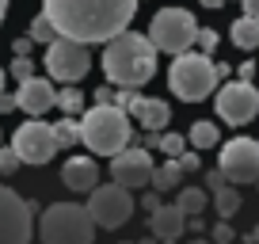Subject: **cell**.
Segmentation results:
<instances>
[{"label": "cell", "instance_id": "obj_33", "mask_svg": "<svg viewBox=\"0 0 259 244\" xmlns=\"http://www.w3.org/2000/svg\"><path fill=\"white\" fill-rule=\"evenodd\" d=\"M236 76H240V80H251V76H255V65H251V61H240V69H236Z\"/></svg>", "mask_w": 259, "mask_h": 244}, {"label": "cell", "instance_id": "obj_4", "mask_svg": "<svg viewBox=\"0 0 259 244\" xmlns=\"http://www.w3.org/2000/svg\"><path fill=\"white\" fill-rule=\"evenodd\" d=\"M42 244H96V221L80 202H50L38 221Z\"/></svg>", "mask_w": 259, "mask_h": 244}, {"label": "cell", "instance_id": "obj_15", "mask_svg": "<svg viewBox=\"0 0 259 244\" xmlns=\"http://www.w3.org/2000/svg\"><path fill=\"white\" fill-rule=\"evenodd\" d=\"M61 183L69 191H76V195H88L92 187L99 183V164L92 160V156H69L65 160V168H61Z\"/></svg>", "mask_w": 259, "mask_h": 244}, {"label": "cell", "instance_id": "obj_47", "mask_svg": "<svg viewBox=\"0 0 259 244\" xmlns=\"http://www.w3.org/2000/svg\"><path fill=\"white\" fill-rule=\"evenodd\" d=\"M255 183H259V179H255Z\"/></svg>", "mask_w": 259, "mask_h": 244}, {"label": "cell", "instance_id": "obj_46", "mask_svg": "<svg viewBox=\"0 0 259 244\" xmlns=\"http://www.w3.org/2000/svg\"><path fill=\"white\" fill-rule=\"evenodd\" d=\"M126 244H134V240H126Z\"/></svg>", "mask_w": 259, "mask_h": 244}, {"label": "cell", "instance_id": "obj_5", "mask_svg": "<svg viewBox=\"0 0 259 244\" xmlns=\"http://www.w3.org/2000/svg\"><path fill=\"white\" fill-rule=\"evenodd\" d=\"M168 88L176 92L183 103H202L206 96H213L218 88V69H213V57L202 50H183L171 61L168 73Z\"/></svg>", "mask_w": 259, "mask_h": 244}, {"label": "cell", "instance_id": "obj_16", "mask_svg": "<svg viewBox=\"0 0 259 244\" xmlns=\"http://www.w3.org/2000/svg\"><path fill=\"white\" fill-rule=\"evenodd\" d=\"M126 114L134 122H141V130H164V126L171 122V111H168L164 99H141V96H134V99H130V107H126Z\"/></svg>", "mask_w": 259, "mask_h": 244}, {"label": "cell", "instance_id": "obj_9", "mask_svg": "<svg viewBox=\"0 0 259 244\" xmlns=\"http://www.w3.org/2000/svg\"><path fill=\"white\" fill-rule=\"evenodd\" d=\"M213 92H218V99H213L218 118L229 122V126H248L259 114V88L251 80H240V76H236L225 88H213Z\"/></svg>", "mask_w": 259, "mask_h": 244}, {"label": "cell", "instance_id": "obj_14", "mask_svg": "<svg viewBox=\"0 0 259 244\" xmlns=\"http://www.w3.org/2000/svg\"><path fill=\"white\" fill-rule=\"evenodd\" d=\"M57 103V88L50 84V76H27V80H19V92H16V107L27 114H46L50 107Z\"/></svg>", "mask_w": 259, "mask_h": 244}, {"label": "cell", "instance_id": "obj_35", "mask_svg": "<svg viewBox=\"0 0 259 244\" xmlns=\"http://www.w3.org/2000/svg\"><path fill=\"white\" fill-rule=\"evenodd\" d=\"M8 111H16V96H4V92H0V114H8Z\"/></svg>", "mask_w": 259, "mask_h": 244}, {"label": "cell", "instance_id": "obj_26", "mask_svg": "<svg viewBox=\"0 0 259 244\" xmlns=\"http://www.w3.org/2000/svg\"><path fill=\"white\" fill-rule=\"evenodd\" d=\"M156 149H160V153H168L171 160H176V156H179V153H183V149H187V141L179 138V134H160V141H156Z\"/></svg>", "mask_w": 259, "mask_h": 244}, {"label": "cell", "instance_id": "obj_7", "mask_svg": "<svg viewBox=\"0 0 259 244\" xmlns=\"http://www.w3.org/2000/svg\"><path fill=\"white\" fill-rule=\"evenodd\" d=\"M42 65H46L50 80L76 84V80H84V76H88V69H92V54H88V46H84V42L57 34L54 42H46V57H42Z\"/></svg>", "mask_w": 259, "mask_h": 244}, {"label": "cell", "instance_id": "obj_12", "mask_svg": "<svg viewBox=\"0 0 259 244\" xmlns=\"http://www.w3.org/2000/svg\"><path fill=\"white\" fill-rule=\"evenodd\" d=\"M12 149L19 153L23 164H50L57 153V138H54V126L50 122H38L31 114V122H23L12 138Z\"/></svg>", "mask_w": 259, "mask_h": 244}, {"label": "cell", "instance_id": "obj_30", "mask_svg": "<svg viewBox=\"0 0 259 244\" xmlns=\"http://www.w3.org/2000/svg\"><path fill=\"white\" fill-rule=\"evenodd\" d=\"M176 160H179V168H183V176H187V172H198V168H202V156H198V153H187V149L176 156Z\"/></svg>", "mask_w": 259, "mask_h": 244}, {"label": "cell", "instance_id": "obj_44", "mask_svg": "<svg viewBox=\"0 0 259 244\" xmlns=\"http://www.w3.org/2000/svg\"><path fill=\"white\" fill-rule=\"evenodd\" d=\"M0 92H4V69H0Z\"/></svg>", "mask_w": 259, "mask_h": 244}, {"label": "cell", "instance_id": "obj_8", "mask_svg": "<svg viewBox=\"0 0 259 244\" xmlns=\"http://www.w3.org/2000/svg\"><path fill=\"white\" fill-rule=\"evenodd\" d=\"M88 214L96 221V229H122L134 214V198L122 183H103V187L88 191Z\"/></svg>", "mask_w": 259, "mask_h": 244}, {"label": "cell", "instance_id": "obj_24", "mask_svg": "<svg viewBox=\"0 0 259 244\" xmlns=\"http://www.w3.org/2000/svg\"><path fill=\"white\" fill-rule=\"evenodd\" d=\"M54 107H61L65 114H76V111H84V92L69 84V88H61V92H57V103H54Z\"/></svg>", "mask_w": 259, "mask_h": 244}, {"label": "cell", "instance_id": "obj_23", "mask_svg": "<svg viewBox=\"0 0 259 244\" xmlns=\"http://www.w3.org/2000/svg\"><path fill=\"white\" fill-rule=\"evenodd\" d=\"M176 206L187 214V218H191V214H202V210H206V191H202V187H179Z\"/></svg>", "mask_w": 259, "mask_h": 244}, {"label": "cell", "instance_id": "obj_41", "mask_svg": "<svg viewBox=\"0 0 259 244\" xmlns=\"http://www.w3.org/2000/svg\"><path fill=\"white\" fill-rule=\"evenodd\" d=\"M248 240H251V244H259V225L251 229V236H248Z\"/></svg>", "mask_w": 259, "mask_h": 244}, {"label": "cell", "instance_id": "obj_1", "mask_svg": "<svg viewBox=\"0 0 259 244\" xmlns=\"http://www.w3.org/2000/svg\"><path fill=\"white\" fill-rule=\"evenodd\" d=\"M134 12L138 0H42V16L54 23V31L84 46L107 42L126 31Z\"/></svg>", "mask_w": 259, "mask_h": 244}, {"label": "cell", "instance_id": "obj_32", "mask_svg": "<svg viewBox=\"0 0 259 244\" xmlns=\"http://www.w3.org/2000/svg\"><path fill=\"white\" fill-rule=\"evenodd\" d=\"M221 183H229L225 176H221V168H213V172H206V191H218Z\"/></svg>", "mask_w": 259, "mask_h": 244}, {"label": "cell", "instance_id": "obj_18", "mask_svg": "<svg viewBox=\"0 0 259 244\" xmlns=\"http://www.w3.org/2000/svg\"><path fill=\"white\" fill-rule=\"evenodd\" d=\"M233 46L236 50H244V54H251V50L259 46V19H251V16H240L233 27Z\"/></svg>", "mask_w": 259, "mask_h": 244}, {"label": "cell", "instance_id": "obj_28", "mask_svg": "<svg viewBox=\"0 0 259 244\" xmlns=\"http://www.w3.org/2000/svg\"><path fill=\"white\" fill-rule=\"evenodd\" d=\"M12 76L16 80H27V76H34V61L27 54H16V61H12Z\"/></svg>", "mask_w": 259, "mask_h": 244}, {"label": "cell", "instance_id": "obj_34", "mask_svg": "<svg viewBox=\"0 0 259 244\" xmlns=\"http://www.w3.org/2000/svg\"><path fill=\"white\" fill-rule=\"evenodd\" d=\"M141 206H145V210L153 214L156 206H160V191H153V195H145V198H141Z\"/></svg>", "mask_w": 259, "mask_h": 244}, {"label": "cell", "instance_id": "obj_17", "mask_svg": "<svg viewBox=\"0 0 259 244\" xmlns=\"http://www.w3.org/2000/svg\"><path fill=\"white\" fill-rule=\"evenodd\" d=\"M149 229H153L156 240H179V236L187 233V214L179 210L176 202L171 206H156V210L149 214Z\"/></svg>", "mask_w": 259, "mask_h": 244}, {"label": "cell", "instance_id": "obj_38", "mask_svg": "<svg viewBox=\"0 0 259 244\" xmlns=\"http://www.w3.org/2000/svg\"><path fill=\"white\" fill-rule=\"evenodd\" d=\"M96 103H114V92L111 88H96Z\"/></svg>", "mask_w": 259, "mask_h": 244}, {"label": "cell", "instance_id": "obj_21", "mask_svg": "<svg viewBox=\"0 0 259 244\" xmlns=\"http://www.w3.org/2000/svg\"><path fill=\"white\" fill-rule=\"evenodd\" d=\"M221 141V134H218V122H206V118H198V122H191V145L202 153V149H213Z\"/></svg>", "mask_w": 259, "mask_h": 244}, {"label": "cell", "instance_id": "obj_48", "mask_svg": "<svg viewBox=\"0 0 259 244\" xmlns=\"http://www.w3.org/2000/svg\"><path fill=\"white\" fill-rule=\"evenodd\" d=\"M248 244H251V240H248Z\"/></svg>", "mask_w": 259, "mask_h": 244}, {"label": "cell", "instance_id": "obj_40", "mask_svg": "<svg viewBox=\"0 0 259 244\" xmlns=\"http://www.w3.org/2000/svg\"><path fill=\"white\" fill-rule=\"evenodd\" d=\"M4 16H8V0H0V23H4Z\"/></svg>", "mask_w": 259, "mask_h": 244}, {"label": "cell", "instance_id": "obj_45", "mask_svg": "<svg viewBox=\"0 0 259 244\" xmlns=\"http://www.w3.org/2000/svg\"><path fill=\"white\" fill-rule=\"evenodd\" d=\"M164 244H176V240H164Z\"/></svg>", "mask_w": 259, "mask_h": 244}, {"label": "cell", "instance_id": "obj_43", "mask_svg": "<svg viewBox=\"0 0 259 244\" xmlns=\"http://www.w3.org/2000/svg\"><path fill=\"white\" fill-rule=\"evenodd\" d=\"M134 244H156V236H149V240H134Z\"/></svg>", "mask_w": 259, "mask_h": 244}, {"label": "cell", "instance_id": "obj_6", "mask_svg": "<svg viewBox=\"0 0 259 244\" xmlns=\"http://www.w3.org/2000/svg\"><path fill=\"white\" fill-rule=\"evenodd\" d=\"M194 34H198V23L187 8H160L149 23V42L164 54H183V50L194 46Z\"/></svg>", "mask_w": 259, "mask_h": 244}, {"label": "cell", "instance_id": "obj_29", "mask_svg": "<svg viewBox=\"0 0 259 244\" xmlns=\"http://www.w3.org/2000/svg\"><path fill=\"white\" fill-rule=\"evenodd\" d=\"M194 46L202 50V54H213V50H218V31H210V27H202V31L194 34Z\"/></svg>", "mask_w": 259, "mask_h": 244}, {"label": "cell", "instance_id": "obj_37", "mask_svg": "<svg viewBox=\"0 0 259 244\" xmlns=\"http://www.w3.org/2000/svg\"><path fill=\"white\" fill-rule=\"evenodd\" d=\"M31 46H34L31 38H16V42H12V50H16V54H31Z\"/></svg>", "mask_w": 259, "mask_h": 244}, {"label": "cell", "instance_id": "obj_25", "mask_svg": "<svg viewBox=\"0 0 259 244\" xmlns=\"http://www.w3.org/2000/svg\"><path fill=\"white\" fill-rule=\"evenodd\" d=\"M27 38H31V42H42V46H46V42H54V38H57V31H54V23H50L46 16H34V19H31V34H27Z\"/></svg>", "mask_w": 259, "mask_h": 244}, {"label": "cell", "instance_id": "obj_3", "mask_svg": "<svg viewBox=\"0 0 259 244\" xmlns=\"http://www.w3.org/2000/svg\"><path fill=\"white\" fill-rule=\"evenodd\" d=\"M130 138H134V118H130L118 103H96L92 111H84L80 141L88 145V153L114 156L118 149L130 145Z\"/></svg>", "mask_w": 259, "mask_h": 244}, {"label": "cell", "instance_id": "obj_2", "mask_svg": "<svg viewBox=\"0 0 259 244\" xmlns=\"http://www.w3.org/2000/svg\"><path fill=\"white\" fill-rule=\"evenodd\" d=\"M103 73L118 88H141L156 76V46L145 34L118 31L103 46Z\"/></svg>", "mask_w": 259, "mask_h": 244}, {"label": "cell", "instance_id": "obj_22", "mask_svg": "<svg viewBox=\"0 0 259 244\" xmlns=\"http://www.w3.org/2000/svg\"><path fill=\"white\" fill-rule=\"evenodd\" d=\"M50 126H54L57 149H73V145H80V122H76L73 114H65L61 122H50Z\"/></svg>", "mask_w": 259, "mask_h": 244}, {"label": "cell", "instance_id": "obj_27", "mask_svg": "<svg viewBox=\"0 0 259 244\" xmlns=\"http://www.w3.org/2000/svg\"><path fill=\"white\" fill-rule=\"evenodd\" d=\"M19 164H23V160H19V153H16V149H4V145H0V176H12V172H19Z\"/></svg>", "mask_w": 259, "mask_h": 244}, {"label": "cell", "instance_id": "obj_13", "mask_svg": "<svg viewBox=\"0 0 259 244\" xmlns=\"http://www.w3.org/2000/svg\"><path fill=\"white\" fill-rule=\"evenodd\" d=\"M153 156H149V149H141V145H126V149H118V153L111 156V176H114V183H122L126 191H141L153 179Z\"/></svg>", "mask_w": 259, "mask_h": 244}, {"label": "cell", "instance_id": "obj_36", "mask_svg": "<svg viewBox=\"0 0 259 244\" xmlns=\"http://www.w3.org/2000/svg\"><path fill=\"white\" fill-rule=\"evenodd\" d=\"M240 4H244V16L259 19V0H240Z\"/></svg>", "mask_w": 259, "mask_h": 244}, {"label": "cell", "instance_id": "obj_10", "mask_svg": "<svg viewBox=\"0 0 259 244\" xmlns=\"http://www.w3.org/2000/svg\"><path fill=\"white\" fill-rule=\"evenodd\" d=\"M218 168L229 183H255L259 179V141L255 138H233L221 145Z\"/></svg>", "mask_w": 259, "mask_h": 244}, {"label": "cell", "instance_id": "obj_42", "mask_svg": "<svg viewBox=\"0 0 259 244\" xmlns=\"http://www.w3.org/2000/svg\"><path fill=\"white\" fill-rule=\"evenodd\" d=\"M191 244H213V240H206V236H202V233H198V240H191Z\"/></svg>", "mask_w": 259, "mask_h": 244}, {"label": "cell", "instance_id": "obj_31", "mask_svg": "<svg viewBox=\"0 0 259 244\" xmlns=\"http://www.w3.org/2000/svg\"><path fill=\"white\" fill-rule=\"evenodd\" d=\"M229 240H233V225L221 218L218 225H213V244H229Z\"/></svg>", "mask_w": 259, "mask_h": 244}, {"label": "cell", "instance_id": "obj_20", "mask_svg": "<svg viewBox=\"0 0 259 244\" xmlns=\"http://www.w3.org/2000/svg\"><path fill=\"white\" fill-rule=\"evenodd\" d=\"M213 210H218V218L233 221V214L240 210V191H236V183H221V187L213 191Z\"/></svg>", "mask_w": 259, "mask_h": 244}, {"label": "cell", "instance_id": "obj_19", "mask_svg": "<svg viewBox=\"0 0 259 244\" xmlns=\"http://www.w3.org/2000/svg\"><path fill=\"white\" fill-rule=\"evenodd\" d=\"M179 183H183V168H179V160H171L168 156V164H160V168H153V179H149V187L153 191H176Z\"/></svg>", "mask_w": 259, "mask_h": 244}, {"label": "cell", "instance_id": "obj_39", "mask_svg": "<svg viewBox=\"0 0 259 244\" xmlns=\"http://www.w3.org/2000/svg\"><path fill=\"white\" fill-rule=\"evenodd\" d=\"M225 0H202V8H221Z\"/></svg>", "mask_w": 259, "mask_h": 244}, {"label": "cell", "instance_id": "obj_11", "mask_svg": "<svg viewBox=\"0 0 259 244\" xmlns=\"http://www.w3.org/2000/svg\"><path fill=\"white\" fill-rule=\"evenodd\" d=\"M31 210L34 202L19 198L12 187L0 183V244H31Z\"/></svg>", "mask_w": 259, "mask_h": 244}]
</instances>
